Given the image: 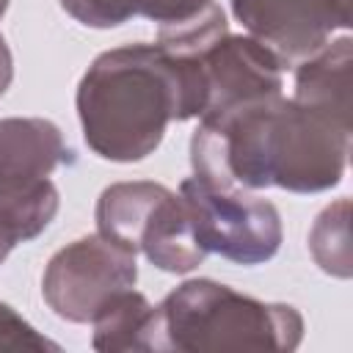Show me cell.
Here are the masks:
<instances>
[{"mask_svg":"<svg viewBox=\"0 0 353 353\" xmlns=\"http://www.w3.org/2000/svg\"><path fill=\"white\" fill-rule=\"evenodd\" d=\"M350 138L353 124L279 94L199 119L190 165L196 176L243 190L323 193L342 182Z\"/></svg>","mask_w":353,"mask_h":353,"instance_id":"6da1fadb","label":"cell"},{"mask_svg":"<svg viewBox=\"0 0 353 353\" xmlns=\"http://www.w3.org/2000/svg\"><path fill=\"white\" fill-rule=\"evenodd\" d=\"M74 102L97 157L138 163L160 146L171 121L201 119L207 91L196 50L157 39L97 55Z\"/></svg>","mask_w":353,"mask_h":353,"instance_id":"7a4b0ae2","label":"cell"},{"mask_svg":"<svg viewBox=\"0 0 353 353\" xmlns=\"http://www.w3.org/2000/svg\"><path fill=\"white\" fill-rule=\"evenodd\" d=\"M303 339V317L290 303H268L212 279H188L171 290L143 328V350H273Z\"/></svg>","mask_w":353,"mask_h":353,"instance_id":"3957f363","label":"cell"},{"mask_svg":"<svg viewBox=\"0 0 353 353\" xmlns=\"http://www.w3.org/2000/svg\"><path fill=\"white\" fill-rule=\"evenodd\" d=\"M94 221L99 234L143 254L165 273H190L207 259L185 199L160 182L135 179L105 188Z\"/></svg>","mask_w":353,"mask_h":353,"instance_id":"277c9868","label":"cell"},{"mask_svg":"<svg viewBox=\"0 0 353 353\" xmlns=\"http://www.w3.org/2000/svg\"><path fill=\"white\" fill-rule=\"evenodd\" d=\"M69 160V146L50 119H0V226L19 243L39 237L58 215V188L50 179Z\"/></svg>","mask_w":353,"mask_h":353,"instance_id":"5b68a950","label":"cell"},{"mask_svg":"<svg viewBox=\"0 0 353 353\" xmlns=\"http://www.w3.org/2000/svg\"><path fill=\"white\" fill-rule=\"evenodd\" d=\"M199 243L234 265H265L281 248V215L268 199L190 174L179 185Z\"/></svg>","mask_w":353,"mask_h":353,"instance_id":"8992f818","label":"cell"},{"mask_svg":"<svg viewBox=\"0 0 353 353\" xmlns=\"http://www.w3.org/2000/svg\"><path fill=\"white\" fill-rule=\"evenodd\" d=\"M135 254L105 234H85L55 251L41 276V295L66 323H91L121 290L135 287Z\"/></svg>","mask_w":353,"mask_h":353,"instance_id":"52a82bcc","label":"cell"},{"mask_svg":"<svg viewBox=\"0 0 353 353\" xmlns=\"http://www.w3.org/2000/svg\"><path fill=\"white\" fill-rule=\"evenodd\" d=\"M234 19L279 55L298 63L350 28V0H232Z\"/></svg>","mask_w":353,"mask_h":353,"instance_id":"ba28073f","label":"cell"},{"mask_svg":"<svg viewBox=\"0 0 353 353\" xmlns=\"http://www.w3.org/2000/svg\"><path fill=\"white\" fill-rule=\"evenodd\" d=\"M350 36L323 44L295 66V99L350 124Z\"/></svg>","mask_w":353,"mask_h":353,"instance_id":"9c48e42d","label":"cell"},{"mask_svg":"<svg viewBox=\"0 0 353 353\" xmlns=\"http://www.w3.org/2000/svg\"><path fill=\"white\" fill-rule=\"evenodd\" d=\"M212 0H61V8L85 28H116L132 17L176 28L196 19Z\"/></svg>","mask_w":353,"mask_h":353,"instance_id":"30bf717a","label":"cell"},{"mask_svg":"<svg viewBox=\"0 0 353 353\" xmlns=\"http://www.w3.org/2000/svg\"><path fill=\"white\" fill-rule=\"evenodd\" d=\"M152 303L135 287L116 292L91 320L97 350H143V328Z\"/></svg>","mask_w":353,"mask_h":353,"instance_id":"8fae6325","label":"cell"},{"mask_svg":"<svg viewBox=\"0 0 353 353\" xmlns=\"http://www.w3.org/2000/svg\"><path fill=\"white\" fill-rule=\"evenodd\" d=\"M309 251L317 268L336 279H350V199H339L328 204L312 223Z\"/></svg>","mask_w":353,"mask_h":353,"instance_id":"7c38bea8","label":"cell"},{"mask_svg":"<svg viewBox=\"0 0 353 353\" xmlns=\"http://www.w3.org/2000/svg\"><path fill=\"white\" fill-rule=\"evenodd\" d=\"M0 350H61V345L36 331L19 312L0 301Z\"/></svg>","mask_w":353,"mask_h":353,"instance_id":"4fadbf2b","label":"cell"},{"mask_svg":"<svg viewBox=\"0 0 353 353\" xmlns=\"http://www.w3.org/2000/svg\"><path fill=\"white\" fill-rule=\"evenodd\" d=\"M6 8H8V0H0V19H3ZM11 80H14V58H11V50L6 44L3 33H0V97L8 91Z\"/></svg>","mask_w":353,"mask_h":353,"instance_id":"5bb4252c","label":"cell"},{"mask_svg":"<svg viewBox=\"0 0 353 353\" xmlns=\"http://www.w3.org/2000/svg\"><path fill=\"white\" fill-rule=\"evenodd\" d=\"M17 245H19V240H17V237H14L8 229H3V226H0V265L6 262V256H8V254L17 248Z\"/></svg>","mask_w":353,"mask_h":353,"instance_id":"9a60e30c","label":"cell"}]
</instances>
